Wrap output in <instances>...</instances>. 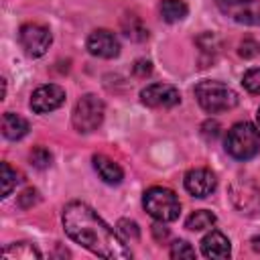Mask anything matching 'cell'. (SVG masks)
<instances>
[{"mask_svg": "<svg viewBox=\"0 0 260 260\" xmlns=\"http://www.w3.org/2000/svg\"><path fill=\"white\" fill-rule=\"evenodd\" d=\"M91 160H93V169L98 171V175H100V179H102L104 183H108V185H118V183H122L124 171H122L120 165L114 162L110 156H106V154H93Z\"/></svg>", "mask_w": 260, "mask_h": 260, "instance_id": "obj_13", "label": "cell"}, {"mask_svg": "<svg viewBox=\"0 0 260 260\" xmlns=\"http://www.w3.org/2000/svg\"><path fill=\"white\" fill-rule=\"evenodd\" d=\"M18 41H20V45H22V49L28 57H41V55L47 53L53 37H51V30L45 24L26 22L18 30Z\"/></svg>", "mask_w": 260, "mask_h": 260, "instance_id": "obj_7", "label": "cell"}, {"mask_svg": "<svg viewBox=\"0 0 260 260\" xmlns=\"http://www.w3.org/2000/svg\"><path fill=\"white\" fill-rule=\"evenodd\" d=\"M63 102H65V89L57 83H47V85H41L32 91L30 110L35 114H49V112L61 108Z\"/></svg>", "mask_w": 260, "mask_h": 260, "instance_id": "obj_8", "label": "cell"}, {"mask_svg": "<svg viewBox=\"0 0 260 260\" xmlns=\"http://www.w3.org/2000/svg\"><path fill=\"white\" fill-rule=\"evenodd\" d=\"M232 18L236 22H242V24H250V26H258L260 24V2L258 0H248L244 6H240Z\"/></svg>", "mask_w": 260, "mask_h": 260, "instance_id": "obj_16", "label": "cell"}, {"mask_svg": "<svg viewBox=\"0 0 260 260\" xmlns=\"http://www.w3.org/2000/svg\"><path fill=\"white\" fill-rule=\"evenodd\" d=\"M2 134L8 140H20L28 134V122L18 114L6 112L2 116Z\"/></svg>", "mask_w": 260, "mask_h": 260, "instance_id": "obj_14", "label": "cell"}, {"mask_svg": "<svg viewBox=\"0 0 260 260\" xmlns=\"http://www.w3.org/2000/svg\"><path fill=\"white\" fill-rule=\"evenodd\" d=\"M248 0H215V4L219 6L221 12H225L228 16H232L240 6H244Z\"/></svg>", "mask_w": 260, "mask_h": 260, "instance_id": "obj_27", "label": "cell"}, {"mask_svg": "<svg viewBox=\"0 0 260 260\" xmlns=\"http://www.w3.org/2000/svg\"><path fill=\"white\" fill-rule=\"evenodd\" d=\"M256 118H258V126H260V110H258V114H256Z\"/></svg>", "mask_w": 260, "mask_h": 260, "instance_id": "obj_32", "label": "cell"}, {"mask_svg": "<svg viewBox=\"0 0 260 260\" xmlns=\"http://www.w3.org/2000/svg\"><path fill=\"white\" fill-rule=\"evenodd\" d=\"M242 85L250 91V93H260V67L248 69L242 77Z\"/></svg>", "mask_w": 260, "mask_h": 260, "instance_id": "obj_23", "label": "cell"}, {"mask_svg": "<svg viewBox=\"0 0 260 260\" xmlns=\"http://www.w3.org/2000/svg\"><path fill=\"white\" fill-rule=\"evenodd\" d=\"M18 181H20V175L8 162H2V197H8Z\"/></svg>", "mask_w": 260, "mask_h": 260, "instance_id": "obj_20", "label": "cell"}, {"mask_svg": "<svg viewBox=\"0 0 260 260\" xmlns=\"http://www.w3.org/2000/svg\"><path fill=\"white\" fill-rule=\"evenodd\" d=\"M28 158H30V165L37 167V169H47V167L51 165V160H53L51 152H49L45 146H37V148H32L30 154H28Z\"/></svg>", "mask_w": 260, "mask_h": 260, "instance_id": "obj_21", "label": "cell"}, {"mask_svg": "<svg viewBox=\"0 0 260 260\" xmlns=\"http://www.w3.org/2000/svg\"><path fill=\"white\" fill-rule=\"evenodd\" d=\"M215 187H217V179L209 169L199 167V169H191L185 173V189L193 197L203 199V197L211 195L215 191Z\"/></svg>", "mask_w": 260, "mask_h": 260, "instance_id": "obj_11", "label": "cell"}, {"mask_svg": "<svg viewBox=\"0 0 260 260\" xmlns=\"http://www.w3.org/2000/svg\"><path fill=\"white\" fill-rule=\"evenodd\" d=\"M152 232H154V236H156V240H165L167 236H169V230H165L162 225H152Z\"/></svg>", "mask_w": 260, "mask_h": 260, "instance_id": "obj_30", "label": "cell"}, {"mask_svg": "<svg viewBox=\"0 0 260 260\" xmlns=\"http://www.w3.org/2000/svg\"><path fill=\"white\" fill-rule=\"evenodd\" d=\"M213 223H215V215H213L211 211H207V209H197V211H193V213L187 217L185 228L191 230V232H201V230L211 228Z\"/></svg>", "mask_w": 260, "mask_h": 260, "instance_id": "obj_19", "label": "cell"}, {"mask_svg": "<svg viewBox=\"0 0 260 260\" xmlns=\"http://www.w3.org/2000/svg\"><path fill=\"white\" fill-rule=\"evenodd\" d=\"M122 30H124V35L128 37V39H132V41H146L148 39V28L142 24V20L138 18V16H134V14H128V16H124L122 18Z\"/></svg>", "mask_w": 260, "mask_h": 260, "instance_id": "obj_18", "label": "cell"}, {"mask_svg": "<svg viewBox=\"0 0 260 260\" xmlns=\"http://www.w3.org/2000/svg\"><path fill=\"white\" fill-rule=\"evenodd\" d=\"M171 258H195V250L191 248L189 242L185 240H177L171 246Z\"/></svg>", "mask_w": 260, "mask_h": 260, "instance_id": "obj_24", "label": "cell"}, {"mask_svg": "<svg viewBox=\"0 0 260 260\" xmlns=\"http://www.w3.org/2000/svg\"><path fill=\"white\" fill-rule=\"evenodd\" d=\"M61 219H63L65 234L79 246L93 252L95 256L110 258V260L132 258V252L120 238L118 230L114 232L87 203L83 201L67 203Z\"/></svg>", "mask_w": 260, "mask_h": 260, "instance_id": "obj_1", "label": "cell"}, {"mask_svg": "<svg viewBox=\"0 0 260 260\" xmlns=\"http://www.w3.org/2000/svg\"><path fill=\"white\" fill-rule=\"evenodd\" d=\"M87 51L93 57H102V59H114L120 53V41L116 39V35L112 30L106 28H98L87 37Z\"/></svg>", "mask_w": 260, "mask_h": 260, "instance_id": "obj_10", "label": "cell"}, {"mask_svg": "<svg viewBox=\"0 0 260 260\" xmlns=\"http://www.w3.org/2000/svg\"><path fill=\"white\" fill-rule=\"evenodd\" d=\"M118 234H120L124 240H132V242L140 238L138 223L132 221V219H120V221H118Z\"/></svg>", "mask_w": 260, "mask_h": 260, "instance_id": "obj_22", "label": "cell"}, {"mask_svg": "<svg viewBox=\"0 0 260 260\" xmlns=\"http://www.w3.org/2000/svg\"><path fill=\"white\" fill-rule=\"evenodd\" d=\"M142 205H144L146 213L160 223L175 221L181 213L179 197L175 195V191H171L167 187H150L142 197Z\"/></svg>", "mask_w": 260, "mask_h": 260, "instance_id": "obj_4", "label": "cell"}, {"mask_svg": "<svg viewBox=\"0 0 260 260\" xmlns=\"http://www.w3.org/2000/svg\"><path fill=\"white\" fill-rule=\"evenodd\" d=\"M201 252L205 258H215V260L230 258V240L221 232L211 230L201 240Z\"/></svg>", "mask_w": 260, "mask_h": 260, "instance_id": "obj_12", "label": "cell"}, {"mask_svg": "<svg viewBox=\"0 0 260 260\" xmlns=\"http://www.w3.org/2000/svg\"><path fill=\"white\" fill-rule=\"evenodd\" d=\"M201 134H203L207 140L217 138V134H219V124H217V122H213V120H207V122L201 126Z\"/></svg>", "mask_w": 260, "mask_h": 260, "instance_id": "obj_28", "label": "cell"}, {"mask_svg": "<svg viewBox=\"0 0 260 260\" xmlns=\"http://www.w3.org/2000/svg\"><path fill=\"white\" fill-rule=\"evenodd\" d=\"M140 100L148 108H173L181 102V93L169 83H150L140 91Z\"/></svg>", "mask_w": 260, "mask_h": 260, "instance_id": "obj_9", "label": "cell"}, {"mask_svg": "<svg viewBox=\"0 0 260 260\" xmlns=\"http://www.w3.org/2000/svg\"><path fill=\"white\" fill-rule=\"evenodd\" d=\"M39 199H41L39 191H37V189H32V187H28V189H24V191L18 195V205H20V207H24V209H28V207L37 205V203H39Z\"/></svg>", "mask_w": 260, "mask_h": 260, "instance_id": "obj_25", "label": "cell"}, {"mask_svg": "<svg viewBox=\"0 0 260 260\" xmlns=\"http://www.w3.org/2000/svg\"><path fill=\"white\" fill-rule=\"evenodd\" d=\"M225 152L236 160H250L260 150V132L250 122L234 124L225 134Z\"/></svg>", "mask_w": 260, "mask_h": 260, "instance_id": "obj_3", "label": "cell"}, {"mask_svg": "<svg viewBox=\"0 0 260 260\" xmlns=\"http://www.w3.org/2000/svg\"><path fill=\"white\" fill-rule=\"evenodd\" d=\"M41 256V250L30 242H16L2 250L4 260H39Z\"/></svg>", "mask_w": 260, "mask_h": 260, "instance_id": "obj_15", "label": "cell"}, {"mask_svg": "<svg viewBox=\"0 0 260 260\" xmlns=\"http://www.w3.org/2000/svg\"><path fill=\"white\" fill-rule=\"evenodd\" d=\"M258 51H260V45L254 41V39H244L242 43H240V57H244V59H252V57H256L258 55Z\"/></svg>", "mask_w": 260, "mask_h": 260, "instance_id": "obj_26", "label": "cell"}, {"mask_svg": "<svg viewBox=\"0 0 260 260\" xmlns=\"http://www.w3.org/2000/svg\"><path fill=\"white\" fill-rule=\"evenodd\" d=\"M252 248H254V252L260 254V234H256V236L252 238Z\"/></svg>", "mask_w": 260, "mask_h": 260, "instance_id": "obj_31", "label": "cell"}, {"mask_svg": "<svg viewBox=\"0 0 260 260\" xmlns=\"http://www.w3.org/2000/svg\"><path fill=\"white\" fill-rule=\"evenodd\" d=\"M230 199L234 207L244 215H258L260 213V187L244 177H238L230 185Z\"/></svg>", "mask_w": 260, "mask_h": 260, "instance_id": "obj_6", "label": "cell"}, {"mask_svg": "<svg viewBox=\"0 0 260 260\" xmlns=\"http://www.w3.org/2000/svg\"><path fill=\"white\" fill-rule=\"evenodd\" d=\"M189 8L183 0H162L160 2V16L167 22H179L187 16Z\"/></svg>", "mask_w": 260, "mask_h": 260, "instance_id": "obj_17", "label": "cell"}, {"mask_svg": "<svg viewBox=\"0 0 260 260\" xmlns=\"http://www.w3.org/2000/svg\"><path fill=\"white\" fill-rule=\"evenodd\" d=\"M104 114H106L104 102L93 93H85L77 100L73 108V114H71L73 128L81 134H89L98 130V126L104 122Z\"/></svg>", "mask_w": 260, "mask_h": 260, "instance_id": "obj_5", "label": "cell"}, {"mask_svg": "<svg viewBox=\"0 0 260 260\" xmlns=\"http://www.w3.org/2000/svg\"><path fill=\"white\" fill-rule=\"evenodd\" d=\"M132 69H134V73H136L138 77H146V75H150L152 65H150V61H146V59H138Z\"/></svg>", "mask_w": 260, "mask_h": 260, "instance_id": "obj_29", "label": "cell"}, {"mask_svg": "<svg viewBox=\"0 0 260 260\" xmlns=\"http://www.w3.org/2000/svg\"><path fill=\"white\" fill-rule=\"evenodd\" d=\"M195 98H197L199 106L209 114L228 112V110L236 108L240 102L238 93L230 85H225L221 81H211V79L199 81L195 85Z\"/></svg>", "mask_w": 260, "mask_h": 260, "instance_id": "obj_2", "label": "cell"}]
</instances>
